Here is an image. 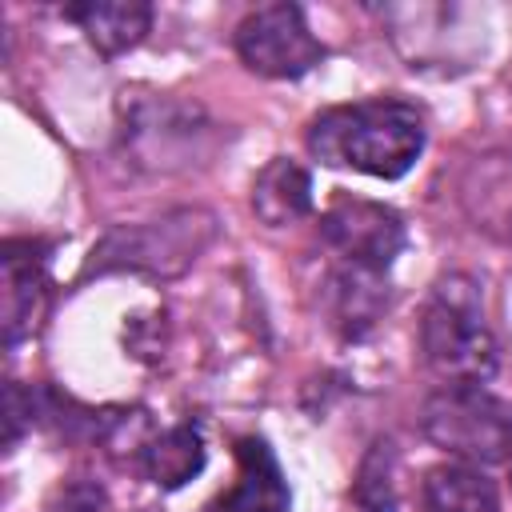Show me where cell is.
<instances>
[{
  "mask_svg": "<svg viewBox=\"0 0 512 512\" xmlns=\"http://www.w3.org/2000/svg\"><path fill=\"white\" fill-rule=\"evenodd\" d=\"M236 56L244 68L268 80H296L312 72L324 56V44L312 36L300 4H264L236 24Z\"/></svg>",
  "mask_w": 512,
  "mask_h": 512,
  "instance_id": "obj_5",
  "label": "cell"
},
{
  "mask_svg": "<svg viewBox=\"0 0 512 512\" xmlns=\"http://www.w3.org/2000/svg\"><path fill=\"white\" fill-rule=\"evenodd\" d=\"M64 16L76 20L88 44L104 56H120L136 48L152 28V4L144 0H84V4H68Z\"/></svg>",
  "mask_w": 512,
  "mask_h": 512,
  "instance_id": "obj_9",
  "label": "cell"
},
{
  "mask_svg": "<svg viewBox=\"0 0 512 512\" xmlns=\"http://www.w3.org/2000/svg\"><path fill=\"white\" fill-rule=\"evenodd\" d=\"M204 468V440L192 424H176L140 448V472L156 488H180Z\"/></svg>",
  "mask_w": 512,
  "mask_h": 512,
  "instance_id": "obj_13",
  "label": "cell"
},
{
  "mask_svg": "<svg viewBox=\"0 0 512 512\" xmlns=\"http://www.w3.org/2000/svg\"><path fill=\"white\" fill-rule=\"evenodd\" d=\"M312 208V176L288 156H272L252 180V212L268 228H284Z\"/></svg>",
  "mask_w": 512,
  "mask_h": 512,
  "instance_id": "obj_10",
  "label": "cell"
},
{
  "mask_svg": "<svg viewBox=\"0 0 512 512\" xmlns=\"http://www.w3.org/2000/svg\"><path fill=\"white\" fill-rule=\"evenodd\" d=\"M420 432L460 464H500L512 456V404L480 384H444L424 400Z\"/></svg>",
  "mask_w": 512,
  "mask_h": 512,
  "instance_id": "obj_4",
  "label": "cell"
},
{
  "mask_svg": "<svg viewBox=\"0 0 512 512\" xmlns=\"http://www.w3.org/2000/svg\"><path fill=\"white\" fill-rule=\"evenodd\" d=\"M328 300H332V324L348 340H356V336H364L376 324L380 308L388 304V288H384V276L380 272L344 264L328 280Z\"/></svg>",
  "mask_w": 512,
  "mask_h": 512,
  "instance_id": "obj_11",
  "label": "cell"
},
{
  "mask_svg": "<svg viewBox=\"0 0 512 512\" xmlns=\"http://www.w3.org/2000/svg\"><path fill=\"white\" fill-rule=\"evenodd\" d=\"M356 504L364 512H396V480H392V444L376 440L360 464Z\"/></svg>",
  "mask_w": 512,
  "mask_h": 512,
  "instance_id": "obj_14",
  "label": "cell"
},
{
  "mask_svg": "<svg viewBox=\"0 0 512 512\" xmlns=\"http://www.w3.org/2000/svg\"><path fill=\"white\" fill-rule=\"evenodd\" d=\"M292 492L288 480L260 436H240L236 440V480L204 504V512H288Z\"/></svg>",
  "mask_w": 512,
  "mask_h": 512,
  "instance_id": "obj_7",
  "label": "cell"
},
{
  "mask_svg": "<svg viewBox=\"0 0 512 512\" xmlns=\"http://www.w3.org/2000/svg\"><path fill=\"white\" fill-rule=\"evenodd\" d=\"M420 348L428 368L448 384H484L496 372L500 348L484 324L476 280L448 276L432 288L420 316Z\"/></svg>",
  "mask_w": 512,
  "mask_h": 512,
  "instance_id": "obj_2",
  "label": "cell"
},
{
  "mask_svg": "<svg viewBox=\"0 0 512 512\" xmlns=\"http://www.w3.org/2000/svg\"><path fill=\"white\" fill-rule=\"evenodd\" d=\"M320 236L344 264L384 276L404 248V220L376 200L340 192L320 216Z\"/></svg>",
  "mask_w": 512,
  "mask_h": 512,
  "instance_id": "obj_6",
  "label": "cell"
},
{
  "mask_svg": "<svg viewBox=\"0 0 512 512\" xmlns=\"http://www.w3.org/2000/svg\"><path fill=\"white\" fill-rule=\"evenodd\" d=\"M216 240V216L208 208H176L148 224H120L112 228L84 268V276L104 272H148V276H176Z\"/></svg>",
  "mask_w": 512,
  "mask_h": 512,
  "instance_id": "obj_3",
  "label": "cell"
},
{
  "mask_svg": "<svg viewBox=\"0 0 512 512\" xmlns=\"http://www.w3.org/2000/svg\"><path fill=\"white\" fill-rule=\"evenodd\" d=\"M308 152L328 168L396 180L424 152V116L396 96L336 104L308 124Z\"/></svg>",
  "mask_w": 512,
  "mask_h": 512,
  "instance_id": "obj_1",
  "label": "cell"
},
{
  "mask_svg": "<svg viewBox=\"0 0 512 512\" xmlns=\"http://www.w3.org/2000/svg\"><path fill=\"white\" fill-rule=\"evenodd\" d=\"M48 512H104V492L96 484H88V480H76V484L56 492Z\"/></svg>",
  "mask_w": 512,
  "mask_h": 512,
  "instance_id": "obj_15",
  "label": "cell"
},
{
  "mask_svg": "<svg viewBox=\"0 0 512 512\" xmlns=\"http://www.w3.org/2000/svg\"><path fill=\"white\" fill-rule=\"evenodd\" d=\"M4 340L16 344L32 336V324L40 316L48 276H44V244L36 240H4Z\"/></svg>",
  "mask_w": 512,
  "mask_h": 512,
  "instance_id": "obj_8",
  "label": "cell"
},
{
  "mask_svg": "<svg viewBox=\"0 0 512 512\" xmlns=\"http://www.w3.org/2000/svg\"><path fill=\"white\" fill-rule=\"evenodd\" d=\"M424 512H500L496 484L476 464H436L420 488Z\"/></svg>",
  "mask_w": 512,
  "mask_h": 512,
  "instance_id": "obj_12",
  "label": "cell"
}]
</instances>
